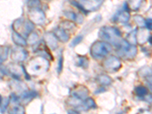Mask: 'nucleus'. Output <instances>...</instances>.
<instances>
[{
	"label": "nucleus",
	"mask_w": 152,
	"mask_h": 114,
	"mask_svg": "<svg viewBox=\"0 0 152 114\" xmlns=\"http://www.w3.org/2000/svg\"><path fill=\"white\" fill-rule=\"evenodd\" d=\"M50 68V62L45 57L39 56L32 58L28 62L26 66V72L30 75L38 76L47 72Z\"/></svg>",
	"instance_id": "f257e3e1"
},
{
	"label": "nucleus",
	"mask_w": 152,
	"mask_h": 114,
	"mask_svg": "<svg viewBox=\"0 0 152 114\" xmlns=\"http://www.w3.org/2000/svg\"><path fill=\"white\" fill-rule=\"evenodd\" d=\"M99 37L103 41L117 47L121 43V32L119 29L113 27H103L99 31Z\"/></svg>",
	"instance_id": "f03ea898"
},
{
	"label": "nucleus",
	"mask_w": 152,
	"mask_h": 114,
	"mask_svg": "<svg viewBox=\"0 0 152 114\" xmlns=\"http://www.w3.org/2000/svg\"><path fill=\"white\" fill-rule=\"evenodd\" d=\"M112 50V45L107 42L98 40L92 44L90 53L93 58L96 59H102L107 56Z\"/></svg>",
	"instance_id": "7ed1b4c3"
},
{
	"label": "nucleus",
	"mask_w": 152,
	"mask_h": 114,
	"mask_svg": "<svg viewBox=\"0 0 152 114\" xmlns=\"http://www.w3.org/2000/svg\"><path fill=\"white\" fill-rule=\"evenodd\" d=\"M117 53L119 57L126 59H132L137 55L138 50L135 45L130 44L126 40H122L121 43L117 46Z\"/></svg>",
	"instance_id": "20e7f679"
},
{
	"label": "nucleus",
	"mask_w": 152,
	"mask_h": 114,
	"mask_svg": "<svg viewBox=\"0 0 152 114\" xmlns=\"http://www.w3.org/2000/svg\"><path fill=\"white\" fill-rule=\"evenodd\" d=\"M4 72H5V74L10 75L12 78H15V80L21 79L23 75H25L27 79L28 78L29 79V78H28L29 75L28 74L24 66H19L16 63H10V64L8 65L7 67H5Z\"/></svg>",
	"instance_id": "39448f33"
},
{
	"label": "nucleus",
	"mask_w": 152,
	"mask_h": 114,
	"mask_svg": "<svg viewBox=\"0 0 152 114\" xmlns=\"http://www.w3.org/2000/svg\"><path fill=\"white\" fill-rule=\"evenodd\" d=\"M122 66L121 61L115 56H110L104 60V68L108 72H116Z\"/></svg>",
	"instance_id": "423d86ee"
},
{
	"label": "nucleus",
	"mask_w": 152,
	"mask_h": 114,
	"mask_svg": "<svg viewBox=\"0 0 152 114\" xmlns=\"http://www.w3.org/2000/svg\"><path fill=\"white\" fill-rule=\"evenodd\" d=\"M28 56V53L23 47H15L11 51V59L15 62H21L26 60Z\"/></svg>",
	"instance_id": "0eeeda50"
},
{
	"label": "nucleus",
	"mask_w": 152,
	"mask_h": 114,
	"mask_svg": "<svg viewBox=\"0 0 152 114\" xmlns=\"http://www.w3.org/2000/svg\"><path fill=\"white\" fill-rule=\"evenodd\" d=\"M30 21L34 24H43L45 21V14L40 9H31L28 12Z\"/></svg>",
	"instance_id": "6e6552de"
},
{
	"label": "nucleus",
	"mask_w": 152,
	"mask_h": 114,
	"mask_svg": "<svg viewBox=\"0 0 152 114\" xmlns=\"http://www.w3.org/2000/svg\"><path fill=\"white\" fill-rule=\"evenodd\" d=\"M88 94H89V91L84 85H77L71 91L72 96L83 100L88 97Z\"/></svg>",
	"instance_id": "1a4fd4ad"
},
{
	"label": "nucleus",
	"mask_w": 152,
	"mask_h": 114,
	"mask_svg": "<svg viewBox=\"0 0 152 114\" xmlns=\"http://www.w3.org/2000/svg\"><path fill=\"white\" fill-rule=\"evenodd\" d=\"M102 3V0H81L80 5L86 12L97 10Z\"/></svg>",
	"instance_id": "9d476101"
},
{
	"label": "nucleus",
	"mask_w": 152,
	"mask_h": 114,
	"mask_svg": "<svg viewBox=\"0 0 152 114\" xmlns=\"http://www.w3.org/2000/svg\"><path fill=\"white\" fill-rule=\"evenodd\" d=\"M149 36L150 34L148 29L141 28L140 29L136 30V41L141 45L145 44L148 40Z\"/></svg>",
	"instance_id": "9b49d317"
},
{
	"label": "nucleus",
	"mask_w": 152,
	"mask_h": 114,
	"mask_svg": "<svg viewBox=\"0 0 152 114\" xmlns=\"http://www.w3.org/2000/svg\"><path fill=\"white\" fill-rule=\"evenodd\" d=\"M44 40H45L46 44L47 45V47H50L52 50H56L58 47V43H57V40L58 39L56 38V35L54 34V33H51V32H47L44 35Z\"/></svg>",
	"instance_id": "f8f14e48"
},
{
	"label": "nucleus",
	"mask_w": 152,
	"mask_h": 114,
	"mask_svg": "<svg viewBox=\"0 0 152 114\" xmlns=\"http://www.w3.org/2000/svg\"><path fill=\"white\" fill-rule=\"evenodd\" d=\"M96 104H95L94 100L92 98H86L83 102L81 103V105L78 107H77V110L78 112L79 111H86L90 109H94L96 108Z\"/></svg>",
	"instance_id": "ddd939ff"
},
{
	"label": "nucleus",
	"mask_w": 152,
	"mask_h": 114,
	"mask_svg": "<svg viewBox=\"0 0 152 114\" xmlns=\"http://www.w3.org/2000/svg\"><path fill=\"white\" fill-rule=\"evenodd\" d=\"M37 94L34 91H24L21 93V96H20V103L22 104H27L29 103L32 99L37 97Z\"/></svg>",
	"instance_id": "4468645a"
},
{
	"label": "nucleus",
	"mask_w": 152,
	"mask_h": 114,
	"mask_svg": "<svg viewBox=\"0 0 152 114\" xmlns=\"http://www.w3.org/2000/svg\"><path fill=\"white\" fill-rule=\"evenodd\" d=\"M12 38L13 42H14L17 46H20V47H26V46L28 45L27 40H25V39H24L20 34L16 32V31H14V32L12 33Z\"/></svg>",
	"instance_id": "2eb2a0df"
},
{
	"label": "nucleus",
	"mask_w": 152,
	"mask_h": 114,
	"mask_svg": "<svg viewBox=\"0 0 152 114\" xmlns=\"http://www.w3.org/2000/svg\"><path fill=\"white\" fill-rule=\"evenodd\" d=\"M54 34L56 35V38L59 40H60L61 42H64V43H66V42L69 41V36L66 31H64L62 28H56L54 30Z\"/></svg>",
	"instance_id": "dca6fc26"
},
{
	"label": "nucleus",
	"mask_w": 152,
	"mask_h": 114,
	"mask_svg": "<svg viewBox=\"0 0 152 114\" xmlns=\"http://www.w3.org/2000/svg\"><path fill=\"white\" fill-rule=\"evenodd\" d=\"M130 18V14L128 11L124 10L119 12L114 18V20L119 23H127Z\"/></svg>",
	"instance_id": "f3484780"
},
{
	"label": "nucleus",
	"mask_w": 152,
	"mask_h": 114,
	"mask_svg": "<svg viewBox=\"0 0 152 114\" xmlns=\"http://www.w3.org/2000/svg\"><path fill=\"white\" fill-rule=\"evenodd\" d=\"M97 81L100 85L103 86H109L112 83V78L105 74L99 75L97 78Z\"/></svg>",
	"instance_id": "a211bd4d"
},
{
	"label": "nucleus",
	"mask_w": 152,
	"mask_h": 114,
	"mask_svg": "<svg viewBox=\"0 0 152 114\" xmlns=\"http://www.w3.org/2000/svg\"><path fill=\"white\" fill-rule=\"evenodd\" d=\"M17 81L18 80H16V81H12V82H11V83H12V85H11L12 88H13V89H15V90L17 91L21 92V93L26 91H27L26 85L23 83H21V82H18Z\"/></svg>",
	"instance_id": "6ab92c4d"
},
{
	"label": "nucleus",
	"mask_w": 152,
	"mask_h": 114,
	"mask_svg": "<svg viewBox=\"0 0 152 114\" xmlns=\"http://www.w3.org/2000/svg\"><path fill=\"white\" fill-rule=\"evenodd\" d=\"M39 40V36L35 32H31L28 34V38H27V43L28 45H34L35 43H37Z\"/></svg>",
	"instance_id": "aec40b11"
},
{
	"label": "nucleus",
	"mask_w": 152,
	"mask_h": 114,
	"mask_svg": "<svg viewBox=\"0 0 152 114\" xmlns=\"http://www.w3.org/2000/svg\"><path fill=\"white\" fill-rule=\"evenodd\" d=\"M135 93L138 97H144L148 94V89L144 86H138L135 88Z\"/></svg>",
	"instance_id": "412c9836"
},
{
	"label": "nucleus",
	"mask_w": 152,
	"mask_h": 114,
	"mask_svg": "<svg viewBox=\"0 0 152 114\" xmlns=\"http://www.w3.org/2000/svg\"><path fill=\"white\" fill-rule=\"evenodd\" d=\"M142 0H129L128 5L132 11H137L142 5Z\"/></svg>",
	"instance_id": "4be33fe9"
},
{
	"label": "nucleus",
	"mask_w": 152,
	"mask_h": 114,
	"mask_svg": "<svg viewBox=\"0 0 152 114\" xmlns=\"http://www.w3.org/2000/svg\"><path fill=\"white\" fill-rule=\"evenodd\" d=\"M59 28H62V29H63L66 31H70V30L75 28V24L70 21H62V22L60 23V24H59Z\"/></svg>",
	"instance_id": "5701e85b"
},
{
	"label": "nucleus",
	"mask_w": 152,
	"mask_h": 114,
	"mask_svg": "<svg viewBox=\"0 0 152 114\" xmlns=\"http://www.w3.org/2000/svg\"><path fill=\"white\" fill-rule=\"evenodd\" d=\"M9 48L5 46H0V59L2 61H5L7 59L8 56H9Z\"/></svg>",
	"instance_id": "b1692460"
},
{
	"label": "nucleus",
	"mask_w": 152,
	"mask_h": 114,
	"mask_svg": "<svg viewBox=\"0 0 152 114\" xmlns=\"http://www.w3.org/2000/svg\"><path fill=\"white\" fill-rule=\"evenodd\" d=\"M78 66H81L82 68H88V64H89V61L86 56H78V62H77Z\"/></svg>",
	"instance_id": "393cba45"
},
{
	"label": "nucleus",
	"mask_w": 152,
	"mask_h": 114,
	"mask_svg": "<svg viewBox=\"0 0 152 114\" xmlns=\"http://www.w3.org/2000/svg\"><path fill=\"white\" fill-rule=\"evenodd\" d=\"M9 102H10V99L5 97L2 98L1 104H0V113H5V110H7L8 107L9 105Z\"/></svg>",
	"instance_id": "a878e982"
},
{
	"label": "nucleus",
	"mask_w": 152,
	"mask_h": 114,
	"mask_svg": "<svg viewBox=\"0 0 152 114\" xmlns=\"http://www.w3.org/2000/svg\"><path fill=\"white\" fill-rule=\"evenodd\" d=\"M9 113H18L23 114L25 113V110L21 105H16L15 107H13L12 109L9 110Z\"/></svg>",
	"instance_id": "bb28decb"
},
{
	"label": "nucleus",
	"mask_w": 152,
	"mask_h": 114,
	"mask_svg": "<svg viewBox=\"0 0 152 114\" xmlns=\"http://www.w3.org/2000/svg\"><path fill=\"white\" fill-rule=\"evenodd\" d=\"M27 5L31 9H40L41 2L40 0H28Z\"/></svg>",
	"instance_id": "cd10ccee"
},
{
	"label": "nucleus",
	"mask_w": 152,
	"mask_h": 114,
	"mask_svg": "<svg viewBox=\"0 0 152 114\" xmlns=\"http://www.w3.org/2000/svg\"><path fill=\"white\" fill-rule=\"evenodd\" d=\"M126 41L129 42L130 44H133V45L136 44V30L132 31L131 33L128 35V37H127V40H126Z\"/></svg>",
	"instance_id": "c85d7f7f"
},
{
	"label": "nucleus",
	"mask_w": 152,
	"mask_h": 114,
	"mask_svg": "<svg viewBox=\"0 0 152 114\" xmlns=\"http://www.w3.org/2000/svg\"><path fill=\"white\" fill-rule=\"evenodd\" d=\"M134 21L139 28H143L145 26V20L141 15H135L134 17Z\"/></svg>",
	"instance_id": "c756f323"
},
{
	"label": "nucleus",
	"mask_w": 152,
	"mask_h": 114,
	"mask_svg": "<svg viewBox=\"0 0 152 114\" xmlns=\"http://www.w3.org/2000/svg\"><path fill=\"white\" fill-rule=\"evenodd\" d=\"M64 15L66 16L67 18H69V20L73 21H76V19H77V16L78 14L75 13L74 12H72V11H66L64 12Z\"/></svg>",
	"instance_id": "7c9ffc66"
},
{
	"label": "nucleus",
	"mask_w": 152,
	"mask_h": 114,
	"mask_svg": "<svg viewBox=\"0 0 152 114\" xmlns=\"http://www.w3.org/2000/svg\"><path fill=\"white\" fill-rule=\"evenodd\" d=\"M10 101L13 104H19L20 103V97L17 96L15 94H12L9 97Z\"/></svg>",
	"instance_id": "2f4dec72"
},
{
	"label": "nucleus",
	"mask_w": 152,
	"mask_h": 114,
	"mask_svg": "<svg viewBox=\"0 0 152 114\" xmlns=\"http://www.w3.org/2000/svg\"><path fill=\"white\" fill-rule=\"evenodd\" d=\"M62 67H63V56H62V55H61L60 57H59V62H58V68H57L58 72H62Z\"/></svg>",
	"instance_id": "473e14b6"
},
{
	"label": "nucleus",
	"mask_w": 152,
	"mask_h": 114,
	"mask_svg": "<svg viewBox=\"0 0 152 114\" xmlns=\"http://www.w3.org/2000/svg\"><path fill=\"white\" fill-rule=\"evenodd\" d=\"M145 80H146V82H147V85H148L149 89L151 90V91L152 92V75H148L145 77Z\"/></svg>",
	"instance_id": "72a5a7b5"
},
{
	"label": "nucleus",
	"mask_w": 152,
	"mask_h": 114,
	"mask_svg": "<svg viewBox=\"0 0 152 114\" xmlns=\"http://www.w3.org/2000/svg\"><path fill=\"white\" fill-rule=\"evenodd\" d=\"M81 40H82V37H81V36L76 37L74 40H72V44H71L72 47H75V46L78 45V43H81Z\"/></svg>",
	"instance_id": "f704fd0d"
},
{
	"label": "nucleus",
	"mask_w": 152,
	"mask_h": 114,
	"mask_svg": "<svg viewBox=\"0 0 152 114\" xmlns=\"http://www.w3.org/2000/svg\"><path fill=\"white\" fill-rule=\"evenodd\" d=\"M145 26L147 27V29L149 31H152V19L149 18L145 20Z\"/></svg>",
	"instance_id": "c9c22d12"
},
{
	"label": "nucleus",
	"mask_w": 152,
	"mask_h": 114,
	"mask_svg": "<svg viewBox=\"0 0 152 114\" xmlns=\"http://www.w3.org/2000/svg\"><path fill=\"white\" fill-rule=\"evenodd\" d=\"M144 97H146L145 99H146V100H147V101H148V102H152V95L148 94Z\"/></svg>",
	"instance_id": "e433bc0d"
},
{
	"label": "nucleus",
	"mask_w": 152,
	"mask_h": 114,
	"mask_svg": "<svg viewBox=\"0 0 152 114\" xmlns=\"http://www.w3.org/2000/svg\"><path fill=\"white\" fill-rule=\"evenodd\" d=\"M4 74H5V72H4L3 69H0V79L3 77Z\"/></svg>",
	"instance_id": "4c0bfd02"
},
{
	"label": "nucleus",
	"mask_w": 152,
	"mask_h": 114,
	"mask_svg": "<svg viewBox=\"0 0 152 114\" xmlns=\"http://www.w3.org/2000/svg\"><path fill=\"white\" fill-rule=\"evenodd\" d=\"M148 16L150 17V18L152 19V8L151 9V10H149V12H148Z\"/></svg>",
	"instance_id": "58836bf2"
},
{
	"label": "nucleus",
	"mask_w": 152,
	"mask_h": 114,
	"mask_svg": "<svg viewBox=\"0 0 152 114\" xmlns=\"http://www.w3.org/2000/svg\"><path fill=\"white\" fill-rule=\"evenodd\" d=\"M148 41L151 43V45H152V35H150L148 38Z\"/></svg>",
	"instance_id": "ea45409f"
},
{
	"label": "nucleus",
	"mask_w": 152,
	"mask_h": 114,
	"mask_svg": "<svg viewBox=\"0 0 152 114\" xmlns=\"http://www.w3.org/2000/svg\"><path fill=\"white\" fill-rule=\"evenodd\" d=\"M2 62H3V61H2V59H0V66H1V65H2Z\"/></svg>",
	"instance_id": "a19ab883"
},
{
	"label": "nucleus",
	"mask_w": 152,
	"mask_h": 114,
	"mask_svg": "<svg viewBox=\"0 0 152 114\" xmlns=\"http://www.w3.org/2000/svg\"><path fill=\"white\" fill-rule=\"evenodd\" d=\"M2 97H1V95H0V104H1V101H2Z\"/></svg>",
	"instance_id": "79ce46f5"
}]
</instances>
